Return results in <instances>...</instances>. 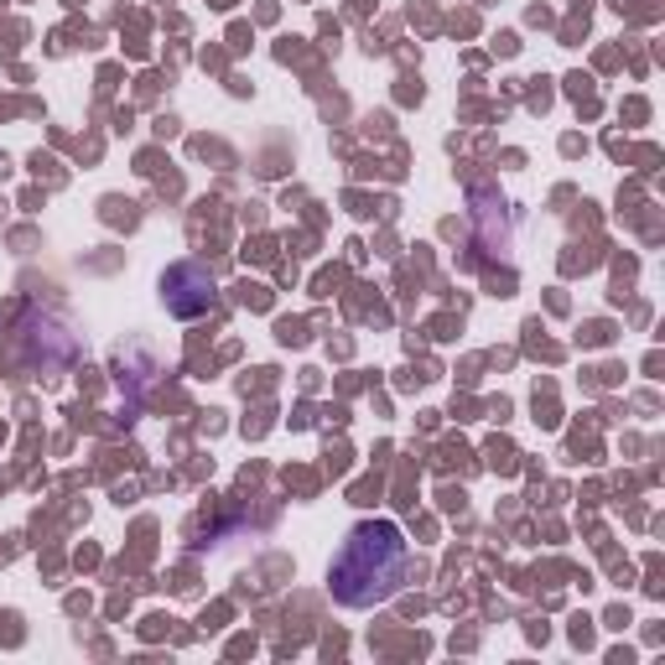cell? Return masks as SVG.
Listing matches in <instances>:
<instances>
[{"mask_svg": "<svg viewBox=\"0 0 665 665\" xmlns=\"http://www.w3.org/2000/svg\"><path fill=\"white\" fill-rule=\"evenodd\" d=\"M411 547L395 520H359L328 567V588L343 609H380L406 588Z\"/></svg>", "mask_w": 665, "mask_h": 665, "instance_id": "cell-1", "label": "cell"}, {"mask_svg": "<svg viewBox=\"0 0 665 665\" xmlns=\"http://www.w3.org/2000/svg\"><path fill=\"white\" fill-rule=\"evenodd\" d=\"M162 297H167V308L177 312V318H198V312L214 308V276L198 266V260H183V266H172L167 276H162Z\"/></svg>", "mask_w": 665, "mask_h": 665, "instance_id": "cell-2", "label": "cell"}]
</instances>
